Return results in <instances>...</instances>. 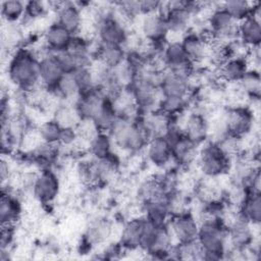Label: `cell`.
I'll return each instance as SVG.
<instances>
[{
	"label": "cell",
	"mask_w": 261,
	"mask_h": 261,
	"mask_svg": "<svg viewBox=\"0 0 261 261\" xmlns=\"http://www.w3.org/2000/svg\"><path fill=\"white\" fill-rule=\"evenodd\" d=\"M238 86L245 97L249 100L260 99L261 95V75L260 70L250 68L242 80L238 83Z\"/></svg>",
	"instance_id": "cell-34"
},
{
	"label": "cell",
	"mask_w": 261,
	"mask_h": 261,
	"mask_svg": "<svg viewBox=\"0 0 261 261\" xmlns=\"http://www.w3.org/2000/svg\"><path fill=\"white\" fill-rule=\"evenodd\" d=\"M160 96L179 97L190 99L193 95V88L190 79L164 69L159 80Z\"/></svg>",
	"instance_id": "cell-17"
},
{
	"label": "cell",
	"mask_w": 261,
	"mask_h": 261,
	"mask_svg": "<svg viewBox=\"0 0 261 261\" xmlns=\"http://www.w3.org/2000/svg\"><path fill=\"white\" fill-rule=\"evenodd\" d=\"M93 185L107 184L112 180L119 170V159L114 153L108 157L91 160Z\"/></svg>",
	"instance_id": "cell-25"
},
{
	"label": "cell",
	"mask_w": 261,
	"mask_h": 261,
	"mask_svg": "<svg viewBox=\"0 0 261 261\" xmlns=\"http://www.w3.org/2000/svg\"><path fill=\"white\" fill-rule=\"evenodd\" d=\"M95 35L99 44L123 47L128 44L130 38L126 20L113 7L106 9L100 16L96 24Z\"/></svg>",
	"instance_id": "cell-6"
},
{
	"label": "cell",
	"mask_w": 261,
	"mask_h": 261,
	"mask_svg": "<svg viewBox=\"0 0 261 261\" xmlns=\"http://www.w3.org/2000/svg\"><path fill=\"white\" fill-rule=\"evenodd\" d=\"M250 69L246 57L233 56L218 65L217 77L224 85L238 84Z\"/></svg>",
	"instance_id": "cell-23"
},
{
	"label": "cell",
	"mask_w": 261,
	"mask_h": 261,
	"mask_svg": "<svg viewBox=\"0 0 261 261\" xmlns=\"http://www.w3.org/2000/svg\"><path fill=\"white\" fill-rule=\"evenodd\" d=\"M73 35L55 20L47 25L42 33V45L49 52L55 53L65 50Z\"/></svg>",
	"instance_id": "cell-20"
},
{
	"label": "cell",
	"mask_w": 261,
	"mask_h": 261,
	"mask_svg": "<svg viewBox=\"0 0 261 261\" xmlns=\"http://www.w3.org/2000/svg\"><path fill=\"white\" fill-rule=\"evenodd\" d=\"M167 225L174 244L189 243L197 240L199 221L192 211L172 215Z\"/></svg>",
	"instance_id": "cell-15"
},
{
	"label": "cell",
	"mask_w": 261,
	"mask_h": 261,
	"mask_svg": "<svg viewBox=\"0 0 261 261\" xmlns=\"http://www.w3.org/2000/svg\"><path fill=\"white\" fill-rule=\"evenodd\" d=\"M179 41L186 55L195 65L210 56L212 37L206 28L203 31L191 29Z\"/></svg>",
	"instance_id": "cell-12"
},
{
	"label": "cell",
	"mask_w": 261,
	"mask_h": 261,
	"mask_svg": "<svg viewBox=\"0 0 261 261\" xmlns=\"http://www.w3.org/2000/svg\"><path fill=\"white\" fill-rule=\"evenodd\" d=\"M0 178L2 188H6L9 186V180L11 178V169L8 160L2 158L0 163Z\"/></svg>",
	"instance_id": "cell-44"
},
{
	"label": "cell",
	"mask_w": 261,
	"mask_h": 261,
	"mask_svg": "<svg viewBox=\"0 0 261 261\" xmlns=\"http://www.w3.org/2000/svg\"><path fill=\"white\" fill-rule=\"evenodd\" d=\"M178 122L182 134L192 142L201 146L210 138V119L208 113L195 108L184 113Z\"/></svg>",
	"instance_id": "cell-9"
},
{
	"label": "cell",
	"mask_w": 261,
	"mask_h": 261,
	"mask_svg": "<svg viewBox=\"0 0 261 261\" xmlns=\"http://www.w3.org/2000/svg\"><path fill=\"white\" fill-rule=\"evenodd\" d=\"M88 150L92 158H105L114 154V144L107 132H99L88 143Z\"/></svg>",
	"instance_id": "cell-33"
},
{
	"label": "cell",
	"mask_w": 261,
	"mask_h": 261,
	"mask_svg": "<svg viewBox=\"0 0 261 261\" xmlns=\"http://www.w3.org/2000/svg\"><path fill=\"white\" fill-rule=\"evenodd\" d=\"M196 165L203 177L219 178L228 174L232 158L218 143L208 140L199 147Z\"/></svg>",
	"instance_id": "cell-4"
},
{
	"label": "cell",
	"mask_w": 261,
	"mask_h": 261,
	"mask_svg": "<svg viewBox=\"0 0 261 261\" xmlns=\"http://www.w3.org/2000/svg\"><path fill=\"white\" fill-rule=\"evenodd\" d=\"M107 133L115 148L133 155L143 151L149 141L148 135L137 117L117 116Z\"/></svg>",
	"instance_id": "cell-3"
},
{
	"label": "cell",
	"mask_w": 261,
	"mask_h": 261,
	"mask_svg": "<svg viewBox=\"0 0 261 261\" xmlns=\"http://www.w3.org/2000/svg\"><path fill=\"white\" fill-rule=\"evenodd\" d=\"M173 245L174 241L167 224L155 225L145 218L140 251L151 259H169Z\"/></svg>",
	"instance_id": "cell-7"
},
{
	"label": "cell",
	"mask_w": 261,
	"mask_h": 261,
	"mask_svg": "<svg viewBox=\"0 0 261 261\" xmlns=\"http://www.w3.org/2000/svg\"><path fill=\"white\" fill-rule=\"evenodd\" d=\"M55 21L73 36L81 34L84 27V13L76 2H57L54 6Z\"/></svg>",
	"instance_id": "cell-16"
},
{
	"label": "cell",
	"mask_w": 261,
	"mask_h": 261,
	"mask_svg": "<svg viewBox=\"0 0 261 261\" xmlns=\"http://www.w3.org/2000/svg\"><path fill=\"white\" fill-rule=\"evenodd\" d=\"M62 127L53 119H47L37 127L38 136L42 143L50 145H58Z\"/></svg>",
	"instance_id": "cell-37"
},
{
	"label": "cell",
	"mask_w": 261,
	"mask_h": 261,
	"mask_svg": "<svg viewBox=\"0 0 261 261\" xmlns=\"http://www.w3.org/2000/svg\"><path fill=\"white\" fill-rule=\"evenodd\" d=\"M112 232V225L106 218L99 217L92 220L86 230L84 242L89 246H95L106 241Z\"/></svg>",
	"instance_id": "cell-30"
},
{
	"label": "cell",
	"mask_w": 261,
	"mask_h": 261,
	"mask_svg": "<svg viewBox=\"0 0 261 261\" xmlns=\"http://www.w3.org/2000/svg\"><path fill=\"white\" fill-rule=\"evenodd\" d=\"M237 212L253 225L261 222V195L260 192H247L239 206Z\"/></svg>",
	"instance_id": "cell-29"
},
{
	"label": "cell",
	"mask_w": 261,
	"mask_h": 261,
	"mask_svg": "<svg viewBox=\"0 0 261 261\" xmlns=\"http://www.w3.org/2000/svg\"><path fill=\"white\" fill-rule=\"evenodd\" d=\"M214 121L224 134L244 139L252 134L256 117L247 104L234 105L224 106Z\"/></svg>",
	"instance_id": "cell-5"
},
{
	"label": "cell",
	"mask_w": 261,
	"mask_h": 261,
	"mask_svg": "<svg viewBox=\"0 0 261 261\" xmlns=\"http://www.w3.org/2000/svg\"><path fill=\"white\" fill-rule=\"evenodd\" d=\"M160 60L164 69L189 77L196 65L188 58L179 40H167L162 48Z\"/></svg>",
	"instance_id": "cell-10"
},
{
	"label": "cell",
	"mask_w": 261,
	"mask_h": 261,
	"mask_svg": "<svg viewBox=\"0 0 261 261\" xmlns=\"http://www.w3.org/2000/svg\"><path fill=\"white\" fill-rule=\"evenodd\" d=\"M7 75L11 84L25 94L41 87L40 57L37 52L28 46L17 47L8 60Z\"/></svg>",
	"instance_id": "cell-1"
},
{
	"label": "cell",
	"mask_w": 261,
	"mask_h": 261,
	"mask_svg": "<svg viewBox=\"0 0 261 261\" xmlns=\"http://www.w3.org/2000/svg\"><path fill=\"white\" fill-rule=\"evenodd\" d=\"M147 160L155 167L166 170L173 162L171 146L166 137L151 138L145 147Z\"/></svg>",
	"instance_id": "cell-18"
},
{
	"label": "cell",
	"mask_w": 261,
	"mask_h": 261,
	"mask_svg": "<svg viewBox=\"0 0 261 261\" xmlns=\"http://www.w3.org/2000/svg\"><path fill=\"white\" fill-rule=\"evenodd\" d=\"M163 2L155 0H142L137 1V10L139 15H144L156 11H161Z\"/></svg>",
	"instance_id": "cell-43"
},
{
	"label": "cell",
	"mask_w": 261,
	"mask_h": 261,
	"mask_svg": "<svg viewBox=\"0 0 261 261\" xmlns=\"http://www.w3.org/2000/svg\"><path fill=\"white\" fill-rule=\"evenodd\" d=\"M237 40L248 49L260 46V43H261L260 19L250 15L240 20L238 22Z\"/></svg>",
	"instance_id": "cell-26"
},
{
	"label": "cell",
	"mask_w": 261,
	"mask_h": 261,
	"mask_svg": "<svg viewBox=\"0 0 261 261\" xmlns=\"http://www.w3.org/2000/svg\"><path fill=\"white\" fill-rule=\"evenodd\" d=\"M15 239V225H1L0 251H9Z\"/></svg>",
	"instance_id": "cell-42"
},
{
	"label": "cell",
	"mask_w": 261,
	"mask_h": 261,
	"mask_svg": "<svg viewBox=\"0 0 261 261\" xmlns=\"http://www.w3.org/2000/svg\"><path fill=\"white\" fill-rule=\"evenodd\" d=\"M51 92L59 101L69 103H74L81 95V90L72 72L65 73Z\"/></svg>",
	"instance_id": "cell-31"
},
{
	"label": "cell",
	"mask_w": 261,
	"mask_h": 261,
	"mask_svg": "<svg viewBox=\"0 0 261 261\" xmlns=\"http://www.w3.org/2000/svg\"><path fill=\"white\" fill-rule=\"evenodd\" d=\"M225 224L227 228L228 249L241 252L256 242L253 227L258 225L251 224L237 211L228 218V220H225Z\"/></svg>",
	"instance_id": "cell-11"
},
{
	"label": "cell",
	"mask_w": 261,
	"mask_h": 261,
	"mask_svg": "<svg viewBox=\"0 0 261 261\" xmlns=\"http://www.w3.org/2000/svg\"><path fill=\"white\" fill-rule=\"evenodd\" d=\"M127 56V50L123 46L99 44L94 51V59L108 68H115L121 64Z\"/></svg>",
	"instance_id": "cell-28"
},
{
	"label": "cell",
	"mask_w": 261,
	"mask_h": 261,
	"mask_svg": "<svg viewBox=\"0 0 261 261\" xmlns=\"http://www.w3.org/2000/svg\"><path fill=\"white\" fill-rule=\"evenodd\" d=\"M22 214L20 200L10 188L1 189L0 222L1 225H15Z\"/></svg>",
	"instance_id": "cell-21"
},
{
	"label": "cell",
	"mask_w": 261,
	"mask_h": 261,
	"mask_svg": "<svg viewBox=\"0 0 261 261\" xmlns=\"http://www.w3.org/2000/svg\"><path fill=\"white\" fill-rule=\"evenodd\" d=\"M256 2L247 0H228L220 3V5L231 15L233 19L240 21L252 14Z\"/></svg>",
	"instance_id": "cell-38"
},
{
	"label": "cell",
	"mask_w": 261,
	"mask_h": 261,
	"mask_svg": "<svg viewBox=\"0 0 261 261\" xmlns=\"http://www.w3.org/2000/svg\"><path fill=\"white\" fill-rule=\"evenodd\" d=\"M61 127H76L82 120L74 103L59 102L52 111V117Z\"/></svg>",
	"instance_id": "cell-32"
},
{
	"label": "cell",
	"mask_w": 261,
	"mask_h": 261,
	"mask_svg": "<svg viewBox=\"0 0 261 261\" xmlns=\"http://www.w3.org/2000/svg\"><path fill=\"white\" fill-rule=\"evenodd\" d=\"M46 3L41 1H28L25 2V13L21 21L33 22L39 18H42L47 13Z\"/></svg>",
	"instance_id": "cell-40"
},
{
	"label": "cell",
	"mask_w": 261,
	"mask_h": 261,
	"mask_svg": "<svg viewBox=\"0 0 261 261\" xmlns=\"http://www.w3.org/2000/svg\"><path fill=\"white\" fill-rule=\"evenodd\" d=\"M80 142L81 139L77 134L76 127H62L58 142V147L73 148L76 147Z\"/></svg>",
	"instance_id": "cell-41"
},
{
	"label": "cell",
	"mask_w": 261,
	"mask_h": 261,
	"mask_svg": "<svg viewBox=\"0 0 261 261\" xmlns=\"http://www.w3.org/2000/svg\"><path fill=\"white\" fill-rule=\"evenodd\" d=\"M238 22L220 4L212 6L206 18V29L212 37V43L228 44L237 40Z\"/></svg>",
	"instance_id": "cell-8"
},
{
	"label": "cell",
	"mask_w": 261,
	"mask_h": 261,
	"mask_svg": "<svg viewBox=\"0 0 261 261\" xmlns=\"http://www.w3.org/2000/svg\"><path fill=\"white\" fill-rule=\"evenodd\" d=\"M145 226V218L143 215L132 217L126 220L121 227L118 243L125 251L140 250L141 239Z\"/></svg>",
	"instance_id": "cell-24"
},
{
	"label": "cell",
	"mask_w": 261,
	"mask_h": 261,
	"mask_svg": "<svg viewBox=\"0 0 261 261\" xmlns=\"http://www.w3.org/2000/svg\"><path fill=\"white\" fill-rule=\"evenodd\" d=\"M65 73L54 53L47 52L40 57V83L43 88L53 90Z\"/></svg>",
	"instance_id": "cell-19"
},
{
	"label": "cell",
	"mask_w": 261,
	"mask_h": 261,
	"mask_svg": "<svg viewBox=\"0 0 261 261\" xmlns=\"http://www.w3.org/2000/svg\"><path fill=\"white\" fill-rule=\"evenodd\" d=\"M31 190L35 200L40 204H51L60 192L58 174L51 167L40 169L35 176Z\"/></svg>",
	"instance_id": "cell-13"
},
{
	"label": "cell",
	"mask_w": 261,
	"mask_h": 261,
	"mask_svg": "<svg viewBox=\"0 0 261 261\" xmlns=\"http://www.w3.org/2000/svg\"><path fill=\"white\" fill-rule=\"evenodd\" d=\"M197 242L202 251V260L214 261L225 259L228 241L224 219L208 218L199 220Z\"/></svg>",
	"instance_id": "cell-2"
},
{
	"label": "cell",
	"mask_w": 261,
	"mask_h": 261,
	"mask_svg": "<svg viewBox=\"0 0 261 261\" xmlns=\"http://www.w3.org/2000/svg\"><path fill=\"white\" fill-rule=\"evenodd\" d=\"M140 16L139 28L143 40L157 44L165 43L168 40V25L166 18L161 11Z\"/></svg>",
	"instance_id": "cell-14"
},
{
	"label": "cell",
	"mask_w": 261,
	"mask_h": 261,
	"mask_svg": "<svg viewBox=\"0 0 261 261\" xmlns=\"http://www.w3.org/2000/svg\"><path fill=\"white\" fill-rule=\"evenodd\" d=\"M143 216L155 225H166L171 217L166 197L157 198L142 204Z\"/></svg>",
	"instance_id": "cell-27"
},
{
	"label": "cell",
	"mask_w": 261,
	"mask_h": 261,
	"mask_svg": "<svg viewBox=\"0 0 261 261\" xmlns=\"http://www.w3.org/2000/svg\"><path fill=\"white\" fill-rule=\"evenodd\" d=\"M25 13V2L20 0H5L1 2V15L7 23H18Z\"/></svg>",
	"instance_id": "cell-36"
},
{
	"label": "cell",
	"mask_w": 261,
	"mask_h": 261,
	"mask_svg": "<svg viewBox=\"0 0 261 261\" xmlns=\"http://www.w3.org/2000/svg\"><path fill=\"white\" fill-rule=\"evenodd\" d=\"M139 122L149 137H165L172 124V118L163 114L158 109L138 115Z\"/></svg>",
	"instance_id": "cell-22"
},
{
	"label": "cell",
	"mask_w": 261,
	"mask_h": 261,
	"mask_svg": "<svg viewBox=\"0 0 261 261\" xmlns=\"http://www.w3.org/2000/svg\"><path fill=\"white\" fill-rule=\"evenodd\" d=\"M77 85L79 88L81 90V94L97 87V83H96V79L94 75V72L92 70L91 65L87 66V67H82V68H77L73 71H71Z\"/></svg>",
	"instance_id": "cell-39"
},
{
	"label": "cell",
	"mask_w": 261,
	"mask_h": 261,
	"mask_svg": "<svg viewBox=\"0 0 261 261\" xmlns=\"http://www.w3.org/2000/svg\"><path fill=\"white\" fill-rule=\"evenodd\" d=\"M190 99L160 96L157 109L170 118H176L188 111Z\"/></svg>",
	"instance_id": "cell-35"
}]
</instances>
